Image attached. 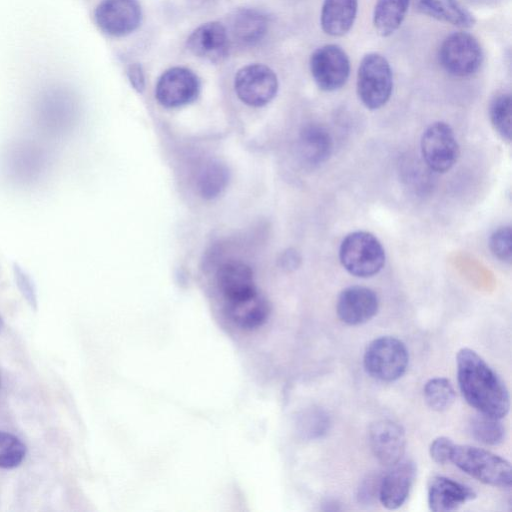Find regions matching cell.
I'll return each instance as SVG.
<instances>
[{
	"label": "cell",
	"instance_id": "cell-27",
	"mask_svg": "<svg viewBox=\"0 0 512 512\" xmlns=\"http://www.w3.org/2000/svg\"><path fill=\"white\" fill-rule=\"evenodd\" d=\"M426 404L434 411L449 409L455 400V390L451 382L444 377L429 379L423 388Z\"/></svg>",
	"mask_w": 512,
	"mask_h": 512
},
{
	"label": "cell",
	"instance_id": "cell-3",
	"mask_svg": "<svg viewBox=\"0 0 512 512\" xmlns=\"http://www.w3.org/2000/svg\"><path fill=\"white\" fill-rule=\"evenodd\" d=\"M342 266L353 276L367 278L381 271L385 263V250L381 242L367 231L351 232L339 248Z\"/></svg>",
	"mask_w": 512,
	"mask_h": 512
},
{
	"label": "cell",
	"instance_id": "cell-17",
	"mask_svg": "<svg viewBox=\"0 0 512 512\" xmlns=\"http://www.w3.org/2000/svg\"><path fill=\"white\" fill-rule=\"evenodd\" d=\"M217 283L226 304L249 297L258 291L253 271L240 261L223 264L217 273Z\"/></svg>",
	"mask_w": 512,
	"mask_h": 512
},
{
	"label": "cell",
	"instance_id": "cell-10",
	"mask_svg": "<svg viewBox=\"0 0 512 512\" xmlns=\"http://www.w3.org/2000/svg\"><path fill=\"white\" fill-rule=\"evenodd\" d=\"M94 18L104 34L123 37L140 26L142 9L138 0H102L95 9Z\"/></svg>",
	"mask_w": 512,
	"mask_h": 512
},
{
	"label": "cell",
	"instance_id": "cell-7",
	"mask_svg": "<svg viewBox=\"0 0 512 512\" xmlns=\"http://www.w3.org/2000/svg\"><path fill=\"white\" fill-rule=\"evenodd\" d=\"M311 75L319 89L332 92L340 89L350 75L347 53L336 44L317 48L309 61Z\"/></svg>",
	"mask_w": 512,
	"mask_h": 512
},
{
	"label": "cell",
	"instance_id": "cell-21",
	"mask_svg": "<svg viewBox=\"0 0 512 512\" xmlns=\"http://www.w3.org/2000/svg\"><path fill=\"white\" fill-rule=\"evenodd\" d=\"M415 9L438 21L461 28L474 26V16L457 0H413Z\"/></svg>",
	"mask_w": 512,
	"mask_h": 512
},
{
	"label": "cell",
	"instance_id": "cell-19",
	"mask_svg": "<svg viewBox=\"0 0 512 512\" xmlns=\"http://www.w3.org/2000/svg\"><path fill=\"white\" fill-rule=\"evenodd\" d=\"M358 10V0H324L320 14L321 28L327 35L339 37L352 28Z\"/></svg>",
	"mask_w": 512,
	"mask_h": 512
},
{
	"label": "cell",
	"instance_id": "cell-1",
	"mask_svg": "<svg viewBox=\"0 0 512 512\" xmlns=\"http://www.w3.org/2000/svg\"><path fill=\"white\" fill-rule=\"evenodd\" d=\"M459 389L466 402L479 413L503 418L510 408L509 391L499 375L470 348L456 356Z\"/></svg>",
	"mask_w": 512,
	"mask_h": 512
},
{
	"label": "cell",
	"instance_id": "cell-32",
	"mask_svg": "<svg viewBox=\"0 0 512 512\" xmlns=\"http://www.w3.org/2000/svg\"><path fill=\"white\" fill-rule=\"evenodd\" d=\"M489 247L499 260L511 262V228L505 226L495 230L490 236Z\"/></svg>",
	"mask_w": 512,
	"mask_h": 512
},
{
	"label": "cell",
	"instance_id": "cell-11",
	"mask_svg": "<svg viewBox=\"0 0 512 512\" xmlns=\"http://www.w3.org/2000/svg\"><path fill=\"white\" fill-rule=\"evenodd\" d=\"M200 81L197 75L185 67H172L159 77L155 97L164 107L177 108L187 105L198 97Z\"/></svg>",
	"mask_w": 512,
	"mask_h": 512
},
{
	"label": "cell",
	"instance_id": "cell-18",
	"mask_svg": "<svg viewBox=\"0 0 512 512\" xmlns=\"http://www.w3.org/2000/svg\"><path fill=\"white\" fill-rule=\"evenodd\" d=\"M267 29L265 14L256 9L242 8L232 15L227 31L238 44L253 46L264 38Z\"/></svg>",
	"mask_w": 512,
	"mask_h": 512
},
{
	"label": "cell",
	"instance_id": "cell-35",
	"mask_svg": "<svg viewBox=\"0 0 512 512\" xmlns=\"http://www.w3.org/2000/svg\"><path fill=\"white\" fill-rule=\"evenodd\" d=\"M380 479L377 475H369L361 482L357 492L359 503L369 505L378 497Z\"/></svg>",
	"mask_w": 512,
	"mask_h": 512
},
{
	"label": "cell",
	"instance_id": "cell-28",
	"mask_svg": "<svg viewBox=\"0 0 512 512\" xmlns=\"http://www.w3.org/2000/svg\"><path fill=\"white\" fill-rule=\"evenodd\" d=\"M328 413L319 407L305 410L298 419L297 426L301 436L305 439H318L327 434L330 428Z\"/></svg>",
	"mask_w": 512,
	"mask_h": 512
},
{
	"label": "cell",
	"instance_id": "cell-26",
	"mask_svg": "<svg viewBox=\"0 0 512 512\" xmlns=\"http://www.w3.org/2000/svg\"><path fill=\"white\" fill-rule=\"evenodd\" d=\"M45 101L39 112V120L46 130L52 133H64L68 131L71 122V113L68 107V101L60 98Z\"/></svg>",
	"mask_w": 512,
	"mask_h": 512
},
{
	"label": "cell",
	"instance_id": "cell-31",
	"mask_svg": "<svg viewBox=\"0 0 512 512\" xmlns=\"http://www.w3.org/2000/svg\"><path fill=\"white\" fill-rule=\"evenodd\" d=\"M13 171L24 177H33L42 167V155L34 147H20L13 152Z\"/></svg>",
	"mask_w": 512,
	"mask_h": 512
},
{
	"label": "cell",
	"instance_id": "cell-13",
	"mask_svg": "<svg viewBox=\"0 0 512 512\" xmlns=\"http://www.w3.org/2000/svg\"><path fill=\"white\" fill-rule=\"evenodd\" d=\"M379 299L375 291L364 286H350L338 296L336 311L339 319L350 326L370 321L378 312Z\"/></svg>",
	"mask_w": 512,
	"mask_h": 512
},
{
	"label": "cell",
	"instance_id": "cell-2",
	"mask_svg": "<svg viewBox=\"0 0 512 512\" xmlns=\"http://www.w3.org/2000/svg\"><path fill=\"white\" fill-rule=\"evenodd\" d=\"M450 462L484 484L500 488L511 487L510 463L488 450L471 445L455 444Z\"/></svg>",
	"mask_w": 512,
	"mask_h": 512
},
{
	"label": "cell",
	"instance_id": "cell-37",
	"mask_svg": "<svg viewBox=\"0 0 512 512\" xmlns=\"http://www.w3.org/2000/svg\"><path fill=\"white\" fill-rule=\"evenodd\" d=\"M283 266L287 269H295L300 262V257L295 251H287L282 259Z\"/></svg>",
	"mask_w": 512,
	"mask_h": 512
},
{
	"label": "cell",
	"instance_id": "cell-36",
	"mask_svg": "<svg viewBox=\"0 0 512 512\" xmlns=\"http://www.w3.org/2000/svg\"><path fill=\"white\" fill-rule=\"evenodd\" d=\"M127 76L132 87L139 93L145 88V76L142 66L139 63H132L127 68Z\"/></svg>",
	"mask_w": 512,
	"mask_h": 512
},
{
	"label": "cell",
	"instance_id": "cell-20",
	"mask_svg": "<svg viewBox=\"0 0 512 512\" xmlns=\"http://www.w3.org/2000/svg\"><path fill=\"white\" fill-rule=\"evenodd\" d=\"M226 312L238 327L252 330L266 322L270 313V305L267 299L257 291L249 297L227 303Z\"/></svg>",
	"mask_w": 512,
	"mask_h": 512
},
{
	"label": "cell",
	"instance_id": "cell-24",
	"mask_svg": "<svg viewBox=\"0 0 512 512\" xmlns=\"http://www.w3.org/2000/svg\"><path fill=\"white\" fill-rule=\"evenodd\" d=\"M228 182V168L220 162L212 161L200 171L198 188L204 198L213 199L225 190Z\"/></svg>",
	"mask_w": 512,
	"mask_h": 512
},
{
	"label": "cell",
	"instance_id": "cell-9",
	"mask_svg": "<svg viewBox=\"0 0 512 512\" xmlns=\"http://www.w3.org/2000/svg\"><path fill=\"white\" fill-rule=\"evenodd\" d=\"M421 152L433 171L444 173L451 169L459 157V145L452 128L442 121L429 125L421 138Z\"/></svg>",
	"mask_w": 512,
	"mask_h": 512
},
{
	"label": "cell",
	"instance_id": "cell-23",
	"mask_svg": "<svg viewBox=\"0 0 512 512\" xmlns=\"http://www.w3.org/2000/svg\"><path fill=\"white\" fill-rule=\"evenodd\" d=\"M410 0H376L373 11V25L382 37H388L398 30L408 11Z\"/></svg>",
	"mask_w": 512,
	"mask_h": 512
},
{
	"label": "cell",
	"instance_id": "cell-12",
	"mask_svg": "<svg viewBox=\"0 0 512 512\" xmlns=\"http://www.w3.org/2000/svg\"><path fill=\"white\" fill-rule=\"evenodd\" d=\"M368 436L371 450L381 464L390 467L402 459L406 436L401 425L392 420H379L370 426Z\"/></svg>",
	"mask_w": 512,
	"mask_h": 512
},
{
	"label": "cell",
	"instance_id": "cell-5",
	"mask_svg": "<svg viewBox=\"0 0 512 512\" xmlns=\"http://www.w3.org/2000/svg\"><path fill=\"white\" fill-rule=\"evenodd\" d=\"M409 353L405 344L392 336L372 340L363 356L364 369L372 378L392 382L407 370Z\"/></svg>",
	"mask_w": 512,
	"mask_h": 512
},
{
	"label": "cell",
	"instance_id": "cell-25",
	"mask_svg": "<svg viewBox=\"0 0 512 512\" xmlns=\"http://www.w3.org/2000/svg\"><path fill=\"white\" fill-rule=\"evenodd\" d=\"M469 431L475 440L489 446L499 445L505 439V427L500 418L482 413L471 418Z\"/></svg>",
	"mask_w": 512,
	"mask_h": 512
},
{
	"label": "cell",
	"instance_id": "cell-33",
	"mask_svg": "<svg viewBox=\"0 0 512 512\" xmlns=\"http://www.w3.org/2000/svg\"><path fill=\"white\" fill-rule=\"evenodd\" d=\"M16 285L30 307L37 310L38 297L35 283L31 276L18 264L13 265Z\"/></svg>",
	"mask_w": 512,
	"mask_h": 512
},
{
	"label": "cell",
	"instance_id": "cell-14",
	"mask_svg": "<svg viewBox=\"0 0 512 512\" xmlns=\"http://www.w3.org/2000/svg\"><path fill=\"white\" fill-rule=\"evenodd\" d=\"M187 48L198 58L211 63L223 61L230 48L227 28L216 21L198 26L187 39Z\"/></svg>",
	"mask_w": 512,
	"mask_h": 512
},
{
	"label": "cell",
	"instance_id": "cell-15",
	"mask_svg": "<svg viewBox=\"0 0 512 512\" xmlns=\"http://www.w3.org/2000/svg\"><path fill=\"white\" fill-rule=\"evenodd\" d=\"M389 468L380 479L378 499L386 509L395 510L407 500L417 469L412 460L402 459Z\"/></svg>",
	"mask_w": 512,
	"mask_h": 512
},
{
	"label": "cell",
	"instance_id": "cell-6",
	"mask_svg": "<svg viewBox=\"0 0 512 512\" xmlns=\"http://www.w3.org/2000/svg\"><path fill=\"white\" fill-rule=\"evenodd\" d=\"M438 59L447 73L455 77H468L480 68L483 50L479 41L470 33L454 32L443 40Z\"/></svg>",
	"mask_w": 512,
	"mask_h": 512
},
{
	"label": "cell",
	"instance_id": "cell-29",
	"mask_svg": "<svg viewBox=\"0 0 512 512\" xmlns=\"http://www.w3.org/2000/svg\"><path fill=\"white\" fill-rule=\"evenodd\" d=\"M490 119L497 133L506 140L511 139V96L498 94L493 98L489 108Z\"/></svg>",
	"mask_w": 512,
	"mask_h": 512
},
{
	"label": "cell",
	"instance_id": "cell-38",
	"mask_svg": "<svg viewBox=\"0 0 512 512\" xmlns=\"http://www.w3.org/2000/svg\"><path fill=\"white\" fill-rule=\"evenodd\" d=\"M3 324H4V323H3V319H2V317H1V315H0V330H1V329H2V327H3Z\"/></svg>",
	"mask_w": 512,
	"mask_h": 512
},
{
	"label": "cell",
	"instance_id": "cell-22",
	"mask_svg": "<svg viewBox=\"0 0 512 512\" xmlns=\"http://www.w3.org/2000/svg\"><path fill=\"white\" fill-rule=\"evenodd\" d=\"M332 147V138L329 132L320 125H308L300 132V154L310 164H319L327 160Z\"/></svg>",
	"mask_w": 512,
	"mask_h": 512
},
{
	"label": "cell",
	"instance_id": "cell-8",
	"mask_svg": "<svg viewBox=\"0 0 512 512\" xmlns=\"http://www.w3.org/2000/svg\"><path fill=\"white\" fill-rule=\"evenodd\" d=\"M278 78L275 72L264 64H249L238 70L234 88L239 99L253 107L268 104L277 94Z\"/></svg>",
	"mask_w": 512,
	"mask_h": 512
},
{
	"label": "cell",
	"instance_id": "cell-16",
	"mask_svg": "<svg viewBox=\"0 0 512 512\" xmlns=\"http://www.w3.org/2000/svg\"><path fill=\"white\" fill-rule=\"evenodd\" d=\"M475 498L476 493L471 487L451 478L433 476L428 481V506L434 512L454 511Z\"/></svg>",
	"mask_w": 512,
	"mask_h": 512
},
{
	"label": "cell",
	"instance_id": "cell-4",
	"mask_svg": "<svg viewBox=\"0 0 512 512\" xmlns=\"http://www.w3.org/2000/svg\"><path fill=\"white\" fill-rule=\"evenodd\" d=\"M356 87L366 108L376 110L384 106L393 90V74L388 60L376 52L364 55L358 67Z\"/></svg>",
	"mask_w": 512,
	"mask_h": 512
},
{
	"label": "cell",
	"instance_id": "cell-30",
	"mask_svg": "<svg viewBox=\"0 0 512 512\" xmlns=\"http://www.w3.org/2000/svg\"><path fill=\"white\" fill-rule=\"evenodd\" d=\"M26 455L25 444L15 435L0 431V468L18 467Z\"/></svg>",
	"mask_w": 512,
	"mask_h": 512
},
{
	"label": "cell",
	"instance_id": "cell-34",
	"mask_svg": "<svg viewBox=\"0 0 512 512\" xmlns=\"http://www.w3.org/2000/svg\"><path fill=\"white\" fill-rule=\"evenodd\" d=\"M454 445L455 443L448 437L440 436L435 438L429 447L431 459L437 464L450 462Z\"/></svg>",
	"mask_w": 512,
	"mask_h": 512
}]
</instances>
